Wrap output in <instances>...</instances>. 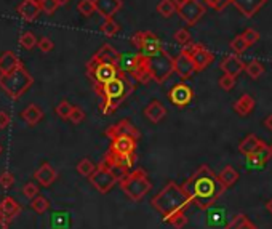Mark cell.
I'll list each match as a JSON object with an SVG mask.
<instances>
[{
	"label": "cell",
	"instance_id": "obj_1",
	"mask_svg": "<svg viewBox=\"0 0 272 229\" xmlns=\"http://www.w3.org/2000/svg\"><path fill=\"white\" fill-rule=\"evenodd\" d=\"M191 204L200 210H210L226 193V186L208 165H200L195 173L183 185Z\"/></svg>",
	"mask_w": 272,
	"mask_h": 229
},
{
	"label": "cell",
	"instance_id": "obj_2",
	"mask_svg": "<svg viewBox=\"0 0 272 229\" xmlns=\"http://www.w3.org/2000/svg\"><path fill=\"white\" fill-rule=\"evenodd\" d=\"M151 205L154 210H157L162 215L164 221L167 223L168 219L173 218L178 213H186V210L189 208L191 200L184 193L183 186H178L175 181H170L162 191L151 199Z\"/></svg>",
	"mask_w": 272,
	"mask_h": 229
},
{
	"label": "cell",
	"instance_id": "obj_3",
	"mask_svg": "<svg viewBox=\"0 0 272 229\" xmlns=\"http://www.w3.org/2000/svg\"><path fill=\"white\" fill-rule=\"evenodd\" d=\"M135 90V80L127 75L125 72H120L116 79H112L102 87H95V91L101 97L99 111L109 116L114 112L122 101H125Z\"/></svg>",
	"mask_w": 272,
	"mask_h": 229
},
{
	"label": "cell",
	"instance_id": "obj_4",
	"mask_svg": "<svg viewBox=\"0 0 272 229\" xmlns=\"http://www.w3.org/2000/svg\"><path fill=\"white\" fill-rule=\"evenodd\" d=\"M34 77L21 64L8 74H0V88L10 100H20L23 95L32 87Z\"/></svg>",
	"mask_w": 272,
	"mask_h": 229
},
{
	"label": "cell",
	"instance_id": "obj_5",
	"mask_svg": "<svg viewBox=\"0 0 272 229\" xmlns=\"http://www.w3.org/2000/svg\"><path fill=\"white\" fill-rule=\"evenodd\" d=\"M116 66L120 72H125L135 82L147 83L152 80L151 71H149L147 66V58L141 53H119Z\"/></svg>",
	"mask_w": 272,
	"mask_h": 229
},
{
	"label": "cell",
	"instance_id": "obj_6",
	"mask_svg": "<svg viewBox=\"0 0 272 229\" xmlns=\"http://www.w3.org/2000/svg\"><path fill=\"white\" fill-rule=\"evenodd\" d=\"M119 186L125 193V196L130 200H133V202L143 200V197L152 188L146 170H143V168H135V170L128 171L124 178L119 179Z\"/></svg>",
	"mask_w": 272,
	"mask_h": 229
},
{
	"label": "cell",
	"instance_id": "obj_7",
	"mask_svg": "<svg viewBox=\"0 0 272 229\" xmlns=\"http://www.w3.org/2000/svg\"><path fill=\"white\" fill-rule=\"evenodd\" d=\"M119 74L120 71L114 63L102 61L96 55H93V58L87 63V75L93 80L95 87H102L112 79H116Z\"/></svg>",
	"mask_w": 272,
	"mask_h": 229
},
{
	"label": "cell",
	"instance_id": "obj_8",
	"mask_svg": "<svg viewBox=\"0 0 272 229\" xmlns=\"http://www.w3.org/2000/svg\"><path fill=\"white\" fill-rule=\"evenodd\" d=\"M147 66L155 83H164L175 72L173 58L165 50L157 53L152 58H147Z\"/></svg>",
	"mask_w": 272,
	"mask_h": 229
},
{
	"label": "cell",
	"instance_id": "obj_9",
	"mask_svg": "<svg viewBox=\"0 0 272 229\" xmlns=\"http://www.w3.org/2000/svg\"><path fill=\"white\" fill-rule=\"evenodd\" d=\"M131 43L136 47L138 53H141L146 58H152L157 53L164 50L160 39L151 31H139L131 37Z\"/></svg>",
	"mask_w": 272,
	"mask_h": 229
},
{
	"label": "cell",
	"instance_id": "obj_10",
	"mask_svg": "<svg viewBox=\"0 0 272 229\" xmlns=\"http://www.w3.org/2000/svg\"><path fill=\"white\" fill-rule=\"evenodd\" d=\"M88 179L90 183L98 189V193L107 194L109 191L117 185L119 176L112 171V168L107 164H104V162L101 160V164L96 167V170L93 171Z\"/></svg>",
	"mask_w": 272,
	"mask_h": 229
},
{
	"label": "cell",
	"instance_id": "obj_11",
	"mask_svg": "<svg viewBox=\"0 0 272 229\" xmlns=\"http://www.w3.org/2000/svg\"><path fill=\"white\" fill-rule=\"evenodd\" d=\"M203 15H205V4L199 2V0H186L181 7H178V16L189 26L199 23V20Z\"/></svg>",
	"mask_w": 272,
	"mask_h": 229
},
{
	"label": "cell",
	"instance_id": "obj_12",
	"mask_svg": "<svg viewBox=\"0 0 272 229\" xmlns=\"http://www.w3.org/2000/svg\"><path fill=\"white\" fill-rule=\"evenodd\" d=\"M184 49L191 53L192 56V61H194V66H195V71H205L208 68V66L214 61V55L207 50L202 43H189Z\"/></svg>",
	"mask_w": 272,
	"mask_h": 229
},
{
	"label": "cell",
	"instance_id": "obj_13",
	"mask_svg": "<svg viewBox=\"0 0 272 229\" xmlns=\"http://www.w3.org/2000/svg\"><path fill=\"white\" fill-rule=\"evenodd\" d=\"M168 100L176 108H186L189 106L194 100V90L187 83L180 82L172 87V90L168 91Z\"/></svg>",
	"mask_w": 272,
	"mask_h": 229
},
{
	"label": "cell",
	"instance_id": "obj_14",
	"mask_svg": "<svg viewBox=\"0 0 272 229\" xmlns=\"http://www.w3.org/2000/svg\"><path fill=\"white\" fill-rule=\"evenodd\" d=\"M173 66H175V72L180 75L183 80L191 79L194 72H197L194 61H192V56L186 49H183L181 53L178 55L176 58H173Z\"/></svg>",
	"mask_w": 272,
	"mask_h": 229
},
{
	"label": "cell",
	"instance_id": "obj_15",
	"mask_svg": "<svg viewBox=\"0 0 272 229\" xmlns=\"http://www.w3.org/2000/svg\"><path fill=\"white\" fill-rule=\"evenodd\" d=\"M136 148H138V140L133 136H117L111 140V146L109 152L112 154H119V156H133L136 154Z\"/></svg>",
	"mask_w": 272,
	"mask_h": 229
},
{
	"label": "cell",
	"instance_id": "obj_16",
	"mask_svg": "<svg viewBox=\"0 0 272 229\" xmlns=\"http://www.w3.org/2000/svg\"><path fill=\"white\" fill-rule=\"evenodd\" d=\"M106 136L109 140L117 138V136H133V138L139 140V131L128 119H124V120L114 123V125H111L106 130Z\"/></svg>",
	"mask_w": 272,
	"mask_h": 229
},
{
	"label": "cell",
	"instance_id": "obj_17",
	"mask_svg": "<svg viewBox=\"0 0 272 229\" xmlns=\"http://www.w3.org/2000/svg\"><path fill=\"white\" fill-rule=\"evenodd\" d=\"M16 12L23 21L32 23L34 20H37V16L42 13V7L37 2H34V0H23V2L18 5Z\"/></svg>",
	"mask_w": 272,
	"mask_h": 229
},
{
	"label": "cell",
	"instance_id": "obj_18",
	"mask_svg": "<svg viewBox=\"0 0 272 229\" xmlns=\"http://www.w3.org/2000/svg\"><path fill=\"white\" fill-rule=\"evenodd\" d=\"M266 2L267 0H232V5L245 18H253L266 5Z\"/></svg>",
	"mask_w": 272,
	"mask_h": 229
},
{
	"label": "cell",
	"instance_id": "obj_19",
	"mask_svg": "<svg viewBox=\"0 0 272 229\" xmlns=\"http://www.w3.org/2000/svg\"><path fill=\"white\" fill-rule=\"evenodd\" d=\"M272 157V151L270 148L266 145H262L256 152H253L251 156L247 157V162H248V168L250 170H258V168H262L266 164H267V160Z\"/></svg>",
	"mask_w": 272,
	"mask_h": 229
},
{
	"label": "cell",
	"instance_id": "obj_20",
	"mask_svg": "<svg viewBox=\"0 0 272 229\" xmlns=\"http://www.w3.org/2000/svg\"><path fill=\"white\" fill-rule=\"evenodd\" d=\"M220 68L224 74H229V75H237L245 69V63H243L240 58H239V55H228L226 58H224L220 64Z\"/></svg>",
	"mask_w": 272,
	"mask_h": 229
},
{
	"label": "cell",
	"instance_id": "obj_21",
	"mask_svg": "<svg viewBox=\"0 0 272 229\" xmlns=\"http://www.w3.org/2000/svg\"><path fill=\"white\" fill-rule=\"evenodd\" d=\"M96 13H99L102 18H114V15L124 7L122 0H95Z\"/></svg>",
	"mask_w": 272,
	"mask_h": 229
},
{
	"label": "cell",
	"instance_id": "obj_22",
	"mask_svg": "<svg viewBox=\"0 0 272 229\" xmlns=\"http://www.w3.org/2000/svg\"><path fill=\"white\" fill-rule=\"evenodd\" d=\"M34 178L39 181V185L40 186H45V188H48L51 186L56 178H58V173H56V170L46 162V164H42L39 168H37V171L34 173Z\"/></svg>",
	"mask_w": 272,
	"mask_h": 229
},
{
	"label": "cell",
	"instance_id": "obj_23",
	"mask_svg": "<svg viewBox=\"0 0 272 229\" xmlns=\"http://www.w3.org/2000/svg\"><path fill=\"white\" fill-rule=\"evenodd\" d=\"M21 212V207L18 205V202L13 197H4L0 200V216H2L5 221H10L18 213Z\"/></svg>",
	"mask_w": 272,
	"mask_h": 229
},
{
	"label": "cell",
	"instance_id": "obj_24",
	"mask_svg": "<svg viewBox=\"0 0 272 229\" xmlns=\"http://www.w3.org/2000/svg\"><path fill=\"white\" fill-rule=\"evenodd\" d=\"M262 145H264V141L259 140L256 135H253V133H251V135L245 136L239 143V152L245 156V157H248V156L253 154V152H256Z\"/></svg>",
	"mask_w": 272,
	"mask_h": 229
},
{
	"label": "cell",
	"instance_id": "obj_25",
	"mask_svg": "<svg viewBox=\"0 0 272 229\" xmlns=\"http://www.w3.org/2000/svg\"><path fill=\"white\" fill-rule=\"evenodd\" d=\"M144 116L151 120L152 123H158L160 122L165 116H167V109H165V106L164 104L158 101V100H154V101H151L146 106V109H144Z\"/></svg>",
	"mask_w": 272,
	"mask_h": 229
},
{
	"label": "cell",
	"instance_id": "obj_26",
	"mask_svg": "<svg viewBox=\"0 0 272 229\" xmlns=\"http://www.w3.org/2000/svg\"><path fill=\"white\" fill-rule=\"evenodd\" d=\"M255 98L251 97V95H242V97L234 103V106L232 109L236 111L240 117H247L248 114H251V111L255 109Z\"/></svg>",
	"mask_w": 272,
	"mask_h": 229
},
{
	"label": "cell",
	"instance_id": "obj_27",
	"mask_svg": "<svg viewBox=\"0 0 272 229\" xmlns=\"http://www.w3.org/2000/svg\"><path fill=\"white\" fill-rule=\"evenodd\" d=\"M21 64V61L18 60V56L12 50H5L0 53V74H8L12 72L15 68Z\"/></svg>",
	"mask_w": 272,
	"mask_h": 229
},
{
	"label": "cell",
	"instance_id": "obj_28",
	"mask_svg": "<svg viewBox=\"0 0 272 229\" xmlns=\"http://www.w3.org/2000/svg\"><path fill=\"white\" fill-rule=\"evenodd\" d=\"M23 120L27 123V125H37L42 119H43V111L37 106V104H29L23 112H21Z\"/></svg>",
	"mask_w": 272,
	"mask_h": 229
},
{
	"label": "cell",
	"instance_id": "obj_29",
	"mask_svg": "<svg viewBox=\"0 0 272 229\" xmlns=\"http://www.w3.org/2000/svg\"><path fill=\"white\" fill-rule=\"evenodd\" d=\"M224 229H258V227L255 226V223H253L247 215L237 213V215L232 216V219L226 226H224Z\"/></svg>",
	"mask_w": 272,
	"mask_h": 229
},
{
	"label": "cell",
	"instance_id": "obj_30",
	"mask_svg": "<svg viewBox=\"0 0 272 229\" xmlns=\"http://www.w3.org/2000/svg\"><path fill=\"white\" fill-rule=\"evenodd\" d=\"M220 179H221V183L226 186V188H231L237 183V179H239V171L231 167V165H226L223 170H221V173L218 175Z\"/></svg>",
	"mask_w": 272,
	"mask_h": 229
},
{
	"label": "cell",
	"instance_id": "obj_31",
	"mask_svg": "<svg viewBox=\"0 0 272 229\" xmlns=\"http://www.w3.org/2000/svg\"><path fill=\"white\" fill-rule=\"evenodd\" d=\"M99 60H102V61H107V63H114L116 64V60H117V56H119V53L116 52V49L112 45H109V43H104L101 47V49L95 53Z\"/></svg>",
	"mask_w": 272,
	"mask_h": 229
},
{
	"label": "cell",
	"instance_id": "obj_32",
	"mask_svg": "<svg viewBox=\"0 0 272 229\" xmlns=\"http://www.w3.org/2000/svg\"><path fill=\"white\" fill-rule=\"evenodd\" d=\"M245 72L248 74V77L253 79V80H256L259 79L262 74H264V66H262V63L256 61V60H253L250 63H247L245 66Z\"/></svg>",
	"mask_w": 272,
	"mask_h": 229
},
{
	"label": "cell",
	"instance_id": "obj_33",
	"mask_svg": "<svg viewBox=\"0 0 272 229\" xmlns=\"http://www.w3.org/2000/svg\"><path fill=\"white\" fill-rule=\"evenodd\" d=\"M120 31V24L114 20V18H106L101 24V32L107 37H114Z\"/></svg>",
	"mask_w": 272,
	"mask_h": 229
},
{
	"label": "cell",
	"instance_id": "obj_34",
	"mask_svg": "<svg viewBox=\"0 0 272 229\" xmlns=\"http://www.w3.org/2000/svg\"><path fill=\"white\" fill-rule=\"evenodd\" d=\"M157 12L160 13L164 18H170L175 13H178V7L175 5L173 0H160L157 5Z\"/></svg>",
	"mask_w": 272,
	"mask_h": 229
},
{
	"label": "cell",
	"instance_id": "obj_35",
	"mask_svg": "<svg viewBox=\"0 0 272 229\" xmlns=\"http://www.w3.org/2000/svg\"><path fill=\"white\" fill-rule=\"evenodd\" d=\"M37 43H39V40H37L35 34L31 32V31L23 32L21 37H20V45L23 47V49H26V50H34L35 47H37Z\"/></svg>",
	"mask_w": 272,
	"mask_h": 229
},
{
	"label": "cell",
	"instance_id": "obj_36",
	"mask_svg": "<svg viewBox=\"0 0 272 229\" xmlns=\"http://www.w3.org/2000/svg\"><path fill=\"white\" fill-rule=\"evenodd\" d=\"M77 12L85 16L90 18L93 13H96V7H95V0H80L77 4Z\"/></svg>",
	"mask_w": 272,
	"mask_h": 229
},
{
	"label": "cell",
	"instance_id": "obj_37",
	"mask_svg": "<svg viewBox=\"0 0 272 229\" xmlns=\"http://www.w3.org/2000/svg\"><path fill=\"white\" fill-rule=\"evenodd\" d=\"M74 106L68 101V100H63L58 106H56L55 112H56V116H58L60 119L63 120H69V116H71V112H72Z\"/></svg>",
	"mask_w": 272,
	"mask_h": 229
},
{
	"label": "cell",
	"instance_id": "obj_38",
	"mask_svg": "<svg viewBox=\"0 0 272 229\" xmlns=\"http://www.w3.org/2000/svg\"><path fill=\"white\" fill-rule=\"evenodd\" d=\"M96 167H98V165L93 164V162H91L90 159H82V160L79 162V164H77V171H79V173H80L82 176L90 178L93 171L96 170Z\"/></svg>",
	"mask_w": 272,
	"mask_h": 229
},
{
	"label": "cell",
	"instance_id": "obj_39",
	"mask_svg": "<svg viewBox=\"0 0 272 229\" xmlns=\"http://www.w3.org/2000/svg\"><path fill=\"white\" fill-rule=\"evenodd\" d=\"M231 49H232V52L236 53V55H242V53H245L247 52V49H248V43H247V40L243 39V35L240 34V35H236L232 39V42H231Z\"/></svg>",
	"mask_w": 272,
	"mask_h": 229
},
{
	"label": "cell",
	"instance_id": "obj_40",
	"mask_svg": "<svg viewBox=\"0 0 272 229\" xmlns=\"http://www.w3.org/2000/svg\"><path fill=\"white\" fill-rule=\"evenodd\" d=\"M31 207H32L34 212H37V213H45L46 210L50 208V202H48V200H46L45 197L37 196V197H34V199L31 200Z\"/></svg>",
	"mask_w": 272,
	"mask_h": 229
},
{
	"label": "cell",
	"instance_id": "obj_41",
	"mask_svg": "<svg viewBox=\"0 0 272 229\" xmlns=\"http://www.w3.org/2000/svg\"><path fill=\"white\" fill-rule=\"evenodd\" d=\"M236 83H237V77H236V75L224 74L223 77L220 79V87H221L224 91H231V90H234V87H236Z\"/></svg>",
	"mask_w": 272,
	"mask_h": 229
},
{
	"label": "cell",
	"instance_id": "obj_42",
	"mask_svg": "<svg viewBox=\"0 0 272 229\" xmlns=\"http://www.w3.org/2000/svg\"><path fill=\"white\" fill-rule=\"evenodd\" d=\"M191 32L187 31V29H178L176 32H175V42L176 43H180L181 47H187L191 43Z\"/></svg>",
	"mask_w": 272,
	"mask_h": 229
},
{
	"label": "cell",
	"instance_id": "obj_43",
	"mask_svg": "<svg viewBox=\"0 0 272 229\" xmlns=\"http://www.w3.org/2000/svg\"><path fill=\"white\" fill-rule=\"evenodd\" d=\"M40 7H42V13L53 15L61 7V4H60V0H42Z\"/></svg>",
	"mask_w": 272,
	"mask_h": 229
},
{
	"label": "cell",
	"instance_id": "obj_44",
	"mask_svg": "<svg viewBox=\"0 0 272 229\" xmlns=\"http://www.w3.org/2000/svg\"><path fill=\"white\" fill-rule=\"evenodd\" d=\"M232 4V0H205V7L213 8L214 12H223L228 5Z\"/></svg>",
	"mask_w": 272,
	"mask_h": 229
},
{
	"label": "cell",
	"instance_id": "obj_45",
	"mask_svg": "<svg viewBox=\"0 0 272 229\" xmlns=\"http://www.w3.org/2000/svg\"><path fill=\"white\" fill-rule=\"evenodd\" d=\"M167 223L172 224L175 229H183V227H186V224H187V216H186V213H178V215H175L173 218L168 219Z\"/></svg>",
	"mask_w": 272,
	"mask_h": 229
},
{
	"label": "cell",
	"instance_id": "obj_46",
	"mask_svg": "<svg viewBox=\"0 0 272 229\" xmlns=\"http://www.w3.org/2000/svg\"><path fill=\"white\" fill-rule=\"evenodd\" d=\"M85 112H83V109H80L79 106H74L72 112H71V116H69V120L72 123H76V125H79V123H82L83 120H85Z\"/></svg>",
	"mask_w": 272,
	"mask_h": 229
},
{
	"label": "cell",
	"instance_id": "obj_47",
	"mask_svg": "<svg viewBox=\"0 0 272 229\" xmlns=\"http://www.w3.org/2000/svg\"><path fill=\"white\" fill-rule=\"evenodd\" d=\"M37 47H39V50L42 53H50L55 49V43H53V40L50 39V37H40Z\"/></svg>",
	"mask_w": 272,
	"mask_h": 229
},
{
	"label": "cell",
	"instance_id": "obj_48",
	"mask_svg": "<svg viewBox=\"0 0 272 229\" xmlns=\"http://www.w3.org/2000/svg\"><path fill=\"white\" fill-rule=\"evenodd\" d=\"M15 185V176L10 171H4V173H0V186L4 189H10L12 186Z\"/></svg>",
	"mask_w": 272,
	"mask_h": 229
},
{
	"label": "cell",
	"instance_id": "obj_49",
	"mask_svg": "<svg viewBox=\"0 0 272 229\" xmlns=\"http://www.w3.org/2000/svg\"><path fill=\"white\" fill-rule=\"evenodd\" d=\"M242 35H243V39L247 40L248 47H250V45H255V43L259 40V32L255 31V29H245Z\"/></svg>",
	"mask_w": 272,
	"mask_h": 229
},
{
	"label": "cell",
	"instance_id": "obj_50",
	"mask_svg": "<svg viewBox=\"0 0 272 229\" xmlns=\"http://www.w3.org/2000/svg\"><path fill=\"white\" fill-rule=\"evenodd\" d=\"M23 193H24V196H26L27 199L32 200L34 197L39 196V188H37L34 183H26L24 188H23Z\"/></svg>",
	"mask_w": 272,
	"mask_h": 229
},
{
	"label": "cell",
	"instance_id": "obj_51",
	"mask_svg": "<svg viewBox=\"0 0 272 229\" xmlns=\"http://www.w3.org/2000/svg\"><path fill=\"white\" fill-rule=\"evenodd\" d=\"M10 123H12L10 114L5 112V111H0V130L8 128V125H10Z\"/></svg>",
	"mask_w": 272,
	"mask_h": 229
},
{
	"label": "cell",
	"instance_id": "obj_52",
	"mask_svg": "<svg viewBox=\"0 0 272 229\" xmlns=\"http://www.w3.org/2000/svg\"><path fill=\"white\" fill-rule=\"evenodd\" d=\"M264 127L272 131V114H269V116L264 119Z\"/></svg>",
	"mask_w": 272,
	"mask_h": 229
},
{
	"label": "cell",
	"instance_id": "obj_53",
	"mask_svg": "<svg viewBox=\"0 0 272 229\" xmlns=\"http://www.w3.org/2000/svg\"><path fill=\"white\" fill-rule=\"evenodd\" d=\"M266 208H267V212L272 215V199H269L267 202H266Z\"/></svg>",
	"mask_w": 272,
	"mask_h": 229
},
{
	"label": "cell",
	"instance_id": "obj_54",
	"mask_svg": "<svg viewBox=\"0 0 272 229\" xmlns=\"http://www.w3.org/2000/svg\"><path fill=\"white\" fill-rule=\"evenodd\" d=\"M0 229H7V221L2 216H0Z\"/></svg>",
	"mask_w": 272,
	"mask_h": 229
},
{
	"label": "cell",
	"instance_id": "obj_55",
	"mask_svg": "<svg viewBox=\"0 0 272 229\" xmlns=\"http://www.w3.org/2000/svg\"><path fill=\"white\" fill-rule=\"evenodd\" d=\"M173 2H175V5H176V7H181V5L186 2V0H173Z\"/></svg>",
	"mask_w": 272,
	"mask_h": 229
},
{
	"label": "cell",
	"instance_id": "obj_56",
	"mask_svg": "<svg viewBox=\"0 0 272 229\" xmlns=\"http://www.w3.org/2000/svg\"><path fill=\"white\" fill-rule=\"evenodd\" d=\"M68 2H69V0H60V4H61V5H66Z\"/></svg>",
	"mask_w": 272,
	"mask_h": 229
},
{
	"label": "cell",
	"instance_id": "obj_57",
	"mask_svg": "<svg viewBox=\"0 0 272 229\" xmlns=\"http://www.w3.org/2000/svg\"><path fill=\"white\" fill-rule=\"evenodd\" d=\"M34 2H37V4H39V5H40V4H42V0H34Z\"/></svg>",
	"mask_w": 272,
	"mask_h": 229
},
{
	"label": "cell",
	"instance_id": "obj_58",
	"mask_svg": "<svg viewBox=\"0 0 272 229\" xmlns=\"http://www.w3.org/2000/svg\"><path fill=\"white\" fill-rule=\"evenodd\" d=\"M2 151H4V148H2V145H0V154H2Z\"/></svg>",
	"mask_w": 272,
	"mask_h": 229
},
{
	"label": "cell",
	"instance_id": "obj_59",
	"mask_svg": "<svg viewBox=\"0 0 272 229\" xmlns=\"http://www.w3.org/2000/svg\"><path fill=\"white\" fill-rule=\"evenodd\" d=\"M270 151H272V145H270Z\"/></svg>",
	"mask_w": 272,
	"mask_h": 229
}]
</instances>
